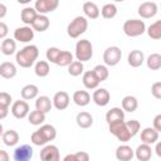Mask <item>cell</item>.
<instances>
[{"label": "cell", "mask_w": 161, "mask_h": 161, "mask_svg": "<svg viewBox=\"0 0 161 161\" xmlns=\"http://www.w3.org/2000/svg\"><path fill=\"white\" fill-rule=\"evenodd\" d=\"M34 72L38 77L40 78H44L49 74L50 72V67H49V63L47 60H36L35 64H34Z\"/></svg>", "instance_id": "32"}, {"label": "cell", "mask_w": 161, "mask_h": 161, "mask_svg": "<svg viewBox=\"0 0 161 161\" xmlns=\"http://www.w3.org/2000/svg\"><path fill=\"white\" fill-rule=\"evenodd\" d=\"M146 64L148 67V69L151 70H158L161 68V55L158 53H152L147 57L146 59Z\"/></svg>", "instance_id": "36"}, {"label": "cell", "mask_w": 161, "mask_h": 161, "mask_svg": "<svg viewBox=\"0 0 161 161\" xmlns=\"http://www.w3.org/2000/svg\"><path fill=\"white\" fill-rule=\"evenodd\" d=\"M141 141L146 145H153L158 141V132L152 127H146L141 131Z\"/></svg>", "instance_id": "15"}, {"label": "cell", "mask_w": 161, "mask_h": 161, "mask_svg": "<svg viewBox=\"0 0 161 161\" xmlns=\"http://www.w3.org/2000/svg\"><path fill=\"white\" fill-rule=\"evenodd\" d=\"M3 133H4V127H3V125L0 123V137L3 136Z\"/></svg>", "instance_id": "53"}, {"label": "cell", "mask_w": 161, "mask_h": 161, "mask_svg": "<svg viewBox=\"0 0 161 161\" xmlns=\"http://www.w3.org/2000/svg\"><path fill=\"white\" fill-rule=\"evenodd\" d=\"M49 25H50L49 18H48L47 15H40V14H38L30 26H31V29H33L34 31L43 33V31H45V30L49 28Z\"/></svg>", "instance_id": "19"}, {"label": "cell", "mask_w": 161, "mask_h": 161, "mask_svg": "<svg viewBox=\"0 0 161 161\" xmlns=\"http://www.w3.org/2000/svg\"><path fill=\"white\" fill-rule=\"evenodd\" d=\"M121 106H122V111L123 112H135L138 107V101L136 97L133 96H126L122 98V102H121Z\"/></svg>", "instance_id": "29"}, {"label": "cell", "mask_w": 161, "mask_h": 161, "mask_svg": "<svg viewBox=\"0 0 161 161\" xmlns=\"http://www.w3.org/2000/svg\"><path fill=\"white\" fill-rule=\"evenodd\" d=\"M146 31V24L140 19H128L123 23V33L130 38H136Z\"/></svg>", "instance_id": "4"}, {"label": "cell", "mask_w": 161, "mask_h": 161, "mask_svg": "<svg viewBox=\"0 0 161 161\" xmlns=\"http://www.w3.org/2000/svg\"><path fill=\"white\" fill-rule=\"evenodd\" d=\"M38 57H39L38 47L34 44H29L16 52L15 60H16V64L20 65L21 68H30L31 65L35 64V62L38 60Z\"/></svg>", "instance_id": "1"}, {"label": "cell", "mask_w": 161, "mask_h": 161, "mask_svg": "<svg viewBox=\"0 0 161 161\" xmlns=\"http://www.w3.org/2000/svg\"><path fill=\"white\" fill-rule=\"evenodd\" d=\"M151 94L156 99H161V82H155L151 86Z\"/></svg>", "instance_id": "46"}, {"label": "cell", "mask_w": 161, "mask_h": 161, "mask_svg": "<svg viewBox=\"0 0 161 161\" xmlns=\"http://www.w3.org/2000/svg\"><path fill=\"white\" fill-rule=\"evenodd\" d=\"M83 72H84V65H83V63H80L78 60H73L68 65V73L72 77H78L80 74H83Z\"/></svg>", "instance_id": "40"}, {"label": "cell", "mask_w": 161, "mask_h": 161, "mask_svg": "<svg viewBox=\"0 0 161 161\" xmlns=\"http://www.w3.org/2000/svg\"><path fill=\"white\" fill-rule=\"evenodd\" d=\"M52 107H53V103L48 96H40V97L35 98V109L36 111L47 114L48 112H50Z\"/></svg>", "instance_id": "20"}, {"label": "cell", "mask_w": 161, "mask_h": 161, "mask_svg": "<svg viewBox=\"0 0 161 161\" xmlns=\"http://www.w3.org/2000/svg\"><path fill=\"white\" fill-rule=\"evenodd\" d=\"M137 161H150L152 156V148L150 145L141 143L137 146V148L133 151Z\"/></svg>", "instance_id": "17"}, {"label": "cell", "mask_w": 161, "mask_h": 161, "mask_svg": "<svg viewBox=\"0 0 161 161\" xmlns=\"http://www.w3.org/2000/svg\"><path fill=\"white\" fill-rule=\"evenodd\" d=\"M38 130L44 136V138L47 140V142H50V141L55 140V137H57V130L52 125H42L40 128H38Z\"/></svg>", "instance_id": "34"}, {"label": "cell", "mask_w": 161, "mask_h": 161, "mask_svg": "<svg viewBox=\"0 0 161 161\" xmlns=\"http://www.w3.org/2000/svg\"><path fill=\"white\" fill-rule=\"evenodd\" d=\"M152 128H155L158 133L161 132V114H157L153 118V126H152Z\"/></svg>", "instance_id": "48"}, {"label": "cell", "mask_w": 161, "mask_h": 161, "mask_svg": "<svg viewBox=\"0 0 161 161\" xmlns=\"http://www.w3.org/2000/svg\"><path fill=\"white\" fill-rule=\"evenodd\" d=\"M6 13H8V8L3 3H0V19H3L6 15Z\"/></svg>", "instance_id": "51"}, {"label": "cell", "mask_w": 161, "mask_h": 161, "mask_svg": "<svg viewBox=\"0 0 161 161\" xmlns=\"http://www.w3.org/2000/svg\"><path fill=\"white\" fill-rule=\"evenodd\" d=\"M83 13L86 15V19H97L99 16V8L96 3L92 1H86L83 4Z\"/></svg>", "instance_id": "26"}, {"label": "cell", "mask_w": 161, "mask_h": 161, "mask_svg": "<svg viewBox=\"0 0 161 161\" xmlns=\"http://www.w3.org/2000/svg\"><path fill=\"white\" fill-rule=\"evenodd\" d=\"M108 130L109 132L121 142H127L130 141L132 137L126 127V123L125 121H117V122H113V123H109L108 125Z\"/></svg>", "instance_id": "5"}, {"label": "cell", "mask_w": 161, "mask_h": 161, "mask_svg": "<svg viewBox=\"0 0 161 161\" xmlns=\"http://www.w3.org/2000/svg\"><path fill=\"white\" fill-rule=\"evenodd\" d=\"M155 151H156V155H157L158 157H161V142H156V148H155Z\"/></svg>", "instance_id": "52"}, {"label": "cell", "mask_w": 161, "mask_h": 161, "mask_svg": "<svg viewBox=\"0 0 161 161\" xmlns=\"http://www.w3.org/2000/svg\"><path fill=\"white\" fill-rule=\"evenodd\" d=\"M1 138H3L4 145L13 147L19 142V133L15 130H8V131H4Z\"/></svg>", "instance_id": "30"}, {"label": "cell", "mask_w": 161, "mask_h": 161, "mask_svg": "<svg viewBox=\"0 0 161 161\" xmlns=\"http://www.w3.org/2000/svg\"><path fill=\"white\" fill-rule=\"evenodd\" d=\"M59 6V0H36L34 9L40 15H47L48 13L54 11Z\"/></svg>", "instance_id": "8"}, {"label": "cell", "mask_w": 161, "mask_h": 161, "mask_svg": "<svg viewBox=\"0 0 161 161\" xmlns=\"http://www.w3.org/2000/svg\"><path fill=\"white\" fill-rule=\"evenodd\" d=\"M34 38V30L31 26H19L14 30V40L20 43H29Z\"/></svg>", "instance_id": "11"}, {"label": "cell", "mask_w": 161, "mask_h": 161, "mask_svg": "<svg viewBox=\"0 0 161 161\" xmlns=\"http://www.w3.org/2000/svg\"><path fill=\"white\" fill-rule=\"evenodd\" d=\"M88 29V20L86 19V16H75L67 26V34L73 38L77 39L79 38L82 34L86 33V30Z\"/></svg>", "instance_id": "3"}, {"label": "cell", "mask_w": 161, "mask_h": 161, "mask_svg": "<svg viewBox=\"0 0 161 161\" xmlns=\"http://www.w3.org/2000/svg\"><path fill=\"white\" fill-rule=\"evenodd\" d=\"M72 98H73V102L79 107H86L91 102V94L87 91H75Z\"/></svg>", "instance_id": "28"}, {"label": "cell", "mask_w": 161, "mask_h": 161, "mask_svg": "<svg viewBox=\"0 0 161 161\" xmlns=\"http://www.w3.org/2000/svg\"><path fill=\"white\" fill-rule=\"evenodd\" d=\"M0 50L4 55H13L16 52V42L11 38H5L1 42Z\"/></svg>", "instance_id": "31"}, {"label": "cell", "mask_w": 161, "mask_h": 161, "mask_svg": "<svg viewBox=\"0 0 161 161\" xmlns=\"http://www.w3.org/2000/svg\"><path fill=\"white\" fill-rule=\"evenodd\" d=\"M122 58V50L117 45H111L103 52V62L106 67H114Z\"/></svg>", "instance_id": "6"}, {"label": "cell", "mask_w": 161, "mask_h": 161, "mask_svg": "<svg viewBox=\"0 0 161 161\" xmlns=\"http://www.w3.org/2000/svg\"><path fill=\"white\" fill-rule=\"evenodd\" d=\"M11 102H13V98L8 92H0V107L9 108Z\"/></svg>", "instance_id": "45"}, {"label": "cell", "mask_w": 161, "mask_h": 161, "mask_svg": "<svg viewBox=\"0 0 161 161\" xmlns=\"http://www.w3.org/2000/svg\"><path fill=\"white\" fill-rule=\"evenodd\" d=\"M28 121L33 126H40L45 121V114L42 113V112H39V111H36V109L35 111H31L28 114Z\"/></svg>", "instance_id": "38"}, {"label": "cell", "mask_w": 161, "mask_h": 161, "mask_svg": "<svg viewBox=\"0 0 161 161\" xmlns=\"http://www.w3.org/2000/svg\"><path fill=\"white\" fill-rule=\"evenodd\" d=\"M10 112H11V114H13L15 118L23 119V118L28 117V114H29V112H30V107H29V104H28L26 101L19 99V101H15V102L11 104Z\"/></svg>", "instance_id": "7"}, {"label": "cell", "mask_w": 161, "mask_h": 161, "mask_svg": "<svg viewBox=\"0 0 161 161\" xmlns=\"http://www.w3.org/2000/svg\"><path fill=\"white\" fill-rule=\"evenodd\" d=\"M0 161H10V156L5 150H0Z\"/></svg>", "instance_id": "49"}, {"label": "cell", "mask_w": 161, "mask_h": 161, "mask_svg": "<svg viewBox=\"0 0 161 161\" xmlns=\"http://www.w3.org/2000/svg\"><path fill=\"white\" fill-rule=\"evenodd\" d=\"M92 101H93L97 106L104 107V106H107V104L109 103V101H111V94H109V92H108L106 88H97V89L93 92V94H92Z\"/></svg>", "instance_id": "14"}, {"label": "cell", "mask_w": 161, "mask_h": 161, "mask_svg": "<svg viewBox=\"0 0 161 161\" xmlns=\"http://www.w3.org/2000/svg\"><path fill=\"white\" fill-rule=\"evenodd\" d=\"M59 54H60V49H59V48H57V47H50V48L47 49L45 57H47V60H48V62L55 64V63H57V59H58V57H59Z\"/></svg>", "instance_id": "43"}, {"label": "cell", "mask_w": 161, "mask_h": 161, "mask_svg": "<svg viewBox=\"0 0 161 161\" xmlns=\"http://www.w3.org/2000/svg\"><path fill=\"white\" fill-rule=\"evenodd\" d=\"M38 94H39V88L35 84H26L20 91V96L24 101L35 99L38 97Z\"/></svg>", "instance_id": "23"}, {"label": "cell", "mask_w": 161, "mask_h": 161, "mask_svg": "<svg viewBox=\"0 0 161 161\" xmlns=\"http://www.w3.org/2000/svg\"><path fill=\"white\" fill-rule=\"evenodd\" d=\"M69 102H70V97H69V94H68L65 91H59V92H57V93L53 96V99H52L53 107L57 108L58 111H63V109L68 108Z\"/></svg>", "instance_id": "13"}, {"label": "cell", "mask_w": 161, "mask_h": 161, "mask_svg": "<svg viewBox=\"0 0 161 161\" xmlns=\"http://www.w3.org/2000/svg\"><path fill=\"white\" fill-rule=\"evenodd\" d=\"M9 113V108H5V107H0V119H4L6 118Z\"/></svg>", "instance_id": "50"}, {"label": "cell", "mask_w": 161, "mask_h": 161, "mask_svg": "<svg viewBox=\"0 0 161 161\" xmlns=\"http://www.w3.org/2000/svg\"><path fill=\"white\" fill-rule=\"evenodd\" d=\"M18 69L16 65L11 62H4L0 64V77L5 78V79H11L16 75Z\"/></svg>", "instance_id": "21"}, {"label": "cell", "mask_w": 161, "mask_h": 161, "mask_svg": "<svg viewBox=\"0 0 161 161\" xmlns=\"http://www.w3.org/2000/svg\"><path fill=\"white\" fill-rule=\"evenodd\" d=\"M33 153H34L33 147L30 145L24 143V145L15 147L13 158H14V161H30L33 158Z\"/></svg>", "instance_id": "9"}, {"label": "cell", "mask_w": 161, "mask_h": 161, "mask_svg": "<svg viewBox=\"0 0 161 161\" xmlns=\"http://www.w3.org/2000/svg\"><path fill=\"white\" fill-rule=\"evenodd\" d=\"M137 13L142 19H151L157 14V4L153 1H145L138 6Z\"/></svg>", "instance_id": "12"}, {"label": "cell", "mask_w": 161, "mask_h": 161, "mask_svg": "<svg viewBox=\"0 0 161 161\" xmlns=\"http://www.w3.org/2000/svg\"><path fill=\"white\" fill-rule=\"evenodd\" d=\"M40 160L42 161H60L59 148L55 145H45L40 151Z\"/></svg>", "instance_id": "10"}, {"label": "cell", "mask_w": 161, "mask_h": 161, "mask_svg": "<svg viewBox=\"0 0 161 161\" xmlns=\"http://www.w3.org/2000/svg\"><path fill=\"white\" fill-rule=\"evenodd\" d=\"M106 121L108 125L117 122V121H125V112L119 107H112L106 113Z\"/></svg>", "instance_id": "24"}, {"label": "cell", "mask_w": 161, "mask_h": 161, "mask_svg": "<svg viewBox=\"0 0 161 161\" xmlns=\"http://www.w3.org/2000/svg\"><path fill=\"white\" fill-rule=\"evenodd\" d=\"M75 122H77L78 127H80V128H89L93 125V117L91 113L82 111L75 116Z\"/></svg>", "instance_id": "25"}, {"label": "cell", "mask_w": 161, "mask_h": 161, "mask_svg": "<svg viewBox=\"0 0 161 161\" xmlns=\"http://www.w3.org/2000/svg\"><path fill=\"white\" fill-rule=\"evenodd\" d=\"M99 14L104 18V19H113L117 15V6L114 4H104L102 6V9L99 10Z\"/></svg>", "instance_id": "37"}, {"label": "cell", "mask_w": 161, "mask_h": 161, "mask_svg": "<svg viewBox=\"0 0 161 161\" xmlns=\"http://www.w3.org/2000/svg\"><path fill=\"white\" fill-rule=\"evenodd\" d=\"M30 141H31V143H33L34 146H45V145H48L47 140L44 138V136L40 133L39 130H36V131H34V132L31 133Z\"/></svg>", "instance_id": "42"}, {"label": "cell", "mask_w": 161, "mask_h": 161, "mask_svg": "<svg viewBox=\"0 0 161 161\" xmlns=\"http://www.w3.org/2000/svg\"><path fill=\"white\" fill-rule=\"evenodd\" d=\"M146 33L153 40L161 39V20H156L148 28H146Z\"/></svg>", "instance_id": "33"}, {"label": "cell", "mask_w": 161, "mask_h": 161, "mask_svg": "<svg viewBox=\"0 0 161 161\" xmlns=\"http://www.w3.org/2000/svg\"><path fill=\"white\" fill-rule=\"evenodd\" d=\"M73 58H74V55L69 50H60V54H59L55 64L59 67H68L74 60Z\"/></svg>", "instance_id": "35"}, {"label": "cell", "mask_w": 161, "mask_h": 161, "mask_svg": "<svg viewBox=\"0 0 161 161\" xmlns=\"http://www.w3.org/2000/svg\"><path fill=\"white\" fill-rule=\"evenodd\" d=\"M82 82H83V86H84L87 89H97V88H98V86H99V82H98L97 77L94 75L93 70L83 72Z\"/></svg>", "instance_id": "22"}, {"label": "cell", "mask_w": 161, "mask_h": 161, "mask_svg": "<svg viewBox=\"0 0 161 161\" xmlns=\"http://www.w3.org/2000/svg\"><path fill=\"white\" fill-rule=\"evenodd\" d=\"M0 52H1V50H0Z\"/></svg>", "instance_id": "54"}, {"label": "cell", "mask_w": 161, "mask_h": 161, "mask_svg": "<svg viewBox=\"0 0 161 161\" xmlns=\"http://www.w3.org/2000/svg\"><path fill=\"white\" fill-rule=\"evenodd\" d=\"M8 33H9V28H8V25L4 23V21H0V39H5L6 38V35H8Z\"/></svg>", "instance_id": "47"}, {"label": "cell", "mask_w": 161, "mask_h": 161, "mask_svg": "<svg viewBox=\"0 0 161 161\" xmlns=\"http://www.w3.org/2000/svg\"><path fill=\"white\" fill-rule=\"evenodd\" d=\"M125 123H126V127H127V130H128L131 137L136 136L137 132H138L140 128H141V125H140V122H138L137 119H130V121H127V122H125Z\"/></svg>", "instance_id": "44"}, {"label": "cell", "mask_w": 161, "mask_h": 161, "mask_svg": "<svg viewBox=\"0 0 161 161\" xmlns=\"http://www.w3.org/2000/svg\"><path fill=\"white\" fill-rule=\"evenodd\" d=\"M74 57L78 62L84 63L87 60H91L93 57V45L88 39H80L75 44Z\"/></svg>", "instance_id": "2"}, {"label": "cell", "mask_w": 161, "mask_h": 161, "mask_svg": "<svg viewBox=\"0 0 161 161\" xmlns=\"http://www.w3.org/2000/svg\"><path fill=\"white\" fill-rule=\"evenodd\" d=\"M127 62H128V65H131L132 68H138L145 62V54L138 49H133L128 53Z\"/></svg>", "instance_id": "18"}, {"label": "cell", "mask_w": 161, "mask_h": 161, "mask_svg": "<svg viewBox=\"0 0 161 161\" xmlns=\"http://www.w3.org/2000/svg\"><path fill=\"white\" fill-rule=\"evenodd\" d=\"M92 70H93V73L97 77V79H98L99 83L103 82V80H106L108 78V75H109V70H108V68L104 64H97Z\"/></svg>", "instance_id": "39"}, {"label": "cell", "mask_w": 161, "mask_h": 161, "mask_svg": "<svg viewBox=\"0 0 161 161\" xmlns=\"http://www.w3.org/2000/svg\"><path fill=\"white\" fill-rule=\"evenodd\" d=\"M135 153H133V150L131 146L128 145H119L117 148H116V158L118 161H132Z\"/></svg>", "instance_id": "16"}, {"label": "cell", "mask_w": 161, "mask_h": 161, "mask_svg": "<svg viewBox=\"0 0 161 161\" xmlns=\"http://www.w3.org/2000/svg\"><path fill=\"white\" fill-rule=\"evenodd\" d=\"M36 15H38V13L35 11L34 8L26 6V8H24V9L21 10V13H20V19H21V21H23L26 26H30V25L33 24L34 19L36 18Z\"/></svg>", "instance_id": "27"}, {"label": "cell", "mask_w": 161, "mask_h": 161, "mask_svg": "<svg viewBox=\"0 0 161 161\" xmlns=\"http://www.w3.org/2000/svg\"><path fill=\"white\" fill-rule=\"evenodd\" d=\"M62 161H89V155L86 151H78L75 153H68Z\"/></svg>", "instance_id": "41"}]
</instances>
